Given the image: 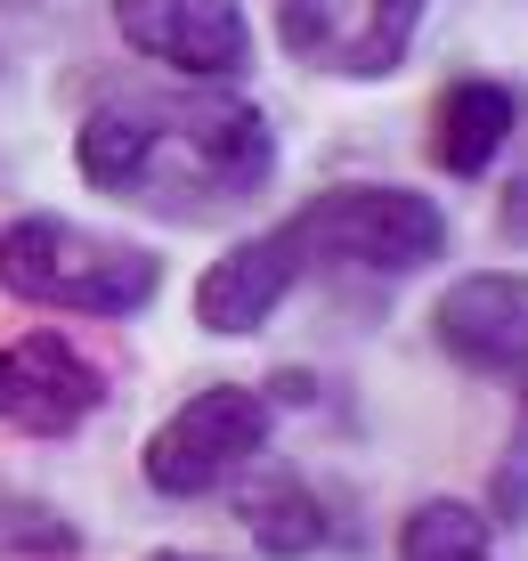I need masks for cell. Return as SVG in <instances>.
Wrapping results in <instances>:
<instances>
[{
    "instance_id": "cell-1",
    "label": "cell",
    "mask_w": 528,
    "mask_h": 561,
    "mask_svg": "<svg viewBox=\"0 0 528 561\" xmlns=\"http://www.w3.org/2000/svg\"><path fill=\"white\" fill-rule=\"evenodd\" d=\"M73 171L154 220H228L277 187V123L244 90H106L73 123Z\"/></svg>"
},
{
    "instance_id": "cell-2",
    "label": "cell",
    "mask_w": 528,
    "mask_h": 561,
    "mask_svg": "<svg viewBox=\"0 0 528 561\" xmlns=\"http://www.w3.org/2000/svg\"><path fill=\"white\" fill-rule=\"evenodd\" d=\"M0 294L42 318H90L130 325L163 294V253L114 228L66 220V211H16L0 228Z\"/></svg>"
},
{
    "instance_id": "cell-3",
    "label": "cell",
    "mask_w": 528,
    "mask_h": 561,
    "mask_svg": "<svg viewBox=\"0 0 528 561\" xmlns=\"http://www.w3.org/2000/svg\"><path fill=\"white\" fill-rule=\"evenodd\" d=\"M309 277H366V285H406L456 253V220L406 180H334L309 204L285 211Z\"/></svg>"
},
{
    "instance_id": "cell-4",
    "label": "cell",
    "mask_w": 528,
    "mask_h": 561,
    "mask_svg": "<svg viewBox=\"0 0 528 561\" xmlns=\"http://www.w3.org/2000/svg\"><path fill=\"white\" fill-rule=\"evenodd\" d=\"M268 439H277V408L261 382H195L147 432L139 480L163 505H195V496H220L252 456H268Z\"/></svg>"
},
{
    "instance_id": "cell-5",
    "label": "cell",
    "mask_w": 528,
    "mask_h": 561,
    "mask_svg": "<svg viewBox=\"0 0 528 561\" xmlns=\"http://www.w3.org/2000/svg\"><path fill=\"white\" fill-rule=\"evenodd\" d=\"M268 9H277V42L301 73L375 90L415 57L439 0H268Z\"/></svg>"
},
{
    "instance_id": "cell-6",
    "label": "cell",
    "mask_w": 528,
    "mask_h": 561,
    "mask_svg": "<svg viewBox=\"0 0 528 561\" xmlns=\"http://www.w3.org/2000/svg\"><path fill=\"white\" fill-rule=\"evenodd\" d=\"M114 382L66 325H33V334L0 342V432L16 439H73L106 415Z\"/></svg>"
},
{
    "instance_id": "cell-7",
    "label": "cell",
    "mask_w": 528,
    "mask_h": 561,
    "mask_svg": "<svg viewBox=\"0 0 528 561\" xmlns=\"http://www.w3.org/2000/svg\"><path fill=\"white\" fill-rule=\"evenodd\" d=\"M114 33L130 42V57L195 90H237L252 73L244 0H114Z\"/></svg>"
},
{
    "instance_id": "cell-8",
    "label": "cell",
    "mask_w": 528,
    "mask_h": 561,
    "mask_svg": "<svg viewBox=\"0 0 528 561\" xmlns=\"http://www.w3.org/2000/svg\"><path fill=\"white\" fill-rule=\"evenodd\" d=\"M309 285V268H301V244H292V228L285 220H268V228H252V237L237 244H220L211 253V268H195V325H204L211 342H261L268 325L285 318V301Z\"/></svg>"
},
{
    "instance_id": "cell-9",
    "label": "cell",
    "mask_w": 528,
    "mask_h": 561,
    "mask_svg": "<svg viewBox=\"0 0 528 561\" xmlns=\"http://www.w3.org/2000/svg\"><path fill=\"white\" fill-rule=\"evenodd\" d=\"M432 342L456 375L520 382L528 375V268H463L432 294Z\"/></svg>"
},
{
    "instance_id": "cell-10",
    "label": "cell",
    "mask_w": 528,
    "mask_h": 561,
    "mask_svg": "<svg viewBox=\"0 0 528 561\" xmlns=\"http://www.w3.org/2000/svg\"><path fill=\"white\" fill-rule=\"evenodd\" d=\"M520 123H528V82H513V73H456V82L432 99L423 154H432L439 180L472 187V180H487V171L513 154Z\"/></svg>"
},
{
    "instance_id": "cell-11",
    "label": "cell",
    "mask_w": 528,
    "mask_h": 561,
    "mask_svg": "<svg viewBox=\"0 0 528 561\" xmlns=\"http://www.w3.org/2000/svg\"><path fill=\"white\" fill-rule=\"evenodd\" d=\"M220 496L237 505V529L261 546V561H318L334 546V505H325V489L301 472V463L252 456Z\"/></svg>"
},
{
    "instance_id": "cell-12",
    "label": "cell",
    "mask_w": 528,
    "mask_h": 561,
    "mask_svg": "<svg viewBox=\"0 0 528 561\" xmlns=\"http://www.w3.org/2000/svg\"><path fill=\"white\" fill-rule=\"evenodd\" d=\"M496 520H487L472 496H415L390 529V553L399 561H496Z\"/></svg>"
},
{
    "instance_id": "cell-13",
    "label": "cell",
    "mask_w": 528,
    "mask_h": 561,
    "mask_svg": "<svg viewBox=\"0 0 528 561\" xmlns=\"http://www.w3.org/2000/svg\"><path fill=\"white\" fill-rule=\"evenodd\" d=\"M0 553H16V561H73L82 553V529H73V513H57V505L9 496V505H0Z\"/></svg>"
},
{
    "instance_id": "cell-14",
    "label": "cell",
    "mask_w": 528,
    "mask_h": 561,
    "mask_svg": "<svg viewBox=\"0 0 528 561\" xmlns=\"http://www.w3.org/2000/svg\"><path fill=\"white\" fill-rule=\"evenodd\" d=\"M480 513L496 520V529H528V432H513V439H504V456H496V480H487Z\"/></svg>"
},
{
    "instance_id": "cell-15",
    "label": "cell",
    "mask_w": 528,
    "mask_h": 561,
    "mask_svg": "<svg viewBox=\"0 0 528 561\" xmlns=\"http://www.w3.org/2000/svg\"><path fill=\"white\" fill-rule=\"evenodd\" d=\"M261 391H268V408H277V415H309V408L325 399V382L309 375V366H277V375H268Z\"/></svg>"
},
{
    "instance_id": "cell-16",
    "label": "cell",
    "mask_w": 528,
    "mask_h": 561,
    "mask_svg": "<svg viewBox=\"0 0 528 561\" xmlns=\"http://www.w3.org/2000/svg\"><path fill=\"white\" fill-rule=\"evenodd\" d=\"M496 237L528 253V163L513 171V180H504V204H496Z\"/></svg>"
},
{
    "instance_id": "cell-17",
    "label": "cell",
    "mask_w": 528,
    "mask_h": 561,
    "mask_svg": "<svg viewBox=\"0 0 528 561\" xmlns=\"http://www.w3.org/2000/svg\"><path fill=\"white\" fill-rule=\"evenodd\" d=\"M139 561H220V553H195V546H154V553H139Z\"/></svg>"
},
{
    "instance_id": "cell-18",
    "label": "cell",
    "mask_w": 528,
    "mask_h": 561,
    "mask_svg": "<svg viewBox=\"0 0 528 561\" xmlns=\"http://www.w3.org/2000/svg\"><path fill=\"white\" fill-rule=\"evenodd\" d=\"M513 391H520V423H513V432H528V375L513 382Z\"/></svg>"
}]
</instances>
